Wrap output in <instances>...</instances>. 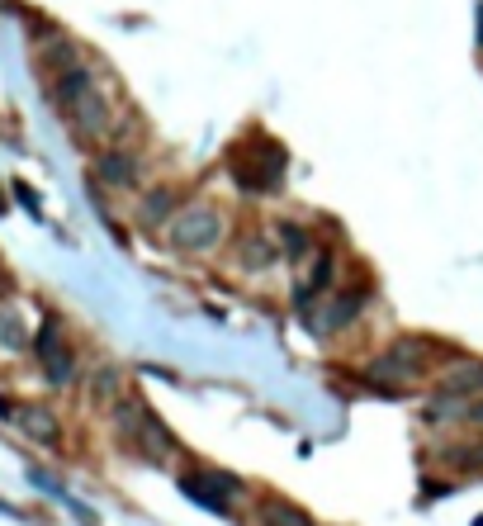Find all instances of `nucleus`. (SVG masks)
<instances>
[{
	"mask_svg": "<svg viewBox=\"0 0 483 526\" xmlns=\"http://www.w3.org/2000/svg\"><path fill=\"white\" fill-rule=\"evenodd\" d=\"M218 237H223V218L209 204H190V209H180L171 218V242L180 252H209Z\"/></svg>",
	"mask_w": 483,
	"mask_h": 526,
	"instance_id": "1",
	"label": "nucleus"
},
{
	"mask_svg": "<svg viewBox=\"0 0 483 526\" xmlns=\"http://www.w3.org/2000/svg\"><path fill=\"white\" fill-rule=\"evenodd\" d=\"M180 493L185 498H195L199 508H209V512H233V503L223 498V493H242V479H233V474H180Z\"/></svg>",
	"mask_w": 483,
	"mask_h": 526,
	"instance_id": "2",
	"label": "nucleus"
},
{
	"mask_svg": "<svg viewBox=\"0 0 483 526\" xmlns=\"http://www.w3.org/2000/svg\"><path fill=\"white\" fill-rule=\"evenodd\" d=\"M422 370H427V342H394L370 365V380H412Z\"/></svg>",
	"mask_w": 483,
	"mask_h": 526,
	"instance_id": "3",
	"label": "nucleus"
},
{
	"mask_svg": "<svg viewBox=\"0 0 483 526\" xmlns=\"http://www.w3.org/2000/svg\"><path fill=\"white\" fill-rule=\"evenodd\" d=\"M34 351H38V361H43V370H48V380L57 384V389H67L72 384V351L62 346V327L48 318V323L38 327V342H34Z\"/></svg>",
	"mask_w": 483,
	"mask_h": 526,
	"instance_id": "4",
	"label": "nucleus"
},
{
	"mask_svg": "<svg viewBox=\"0 0 483 526\" xmlns=\"http://www.w3.org/2000/svg\"><path fill=\"white\" fill-rule=\"evenodd\" d=\"M67 114H72V128L81 133V138H100V133L109 128V105H105V95L100 91H86Z\"/></svg>",
	"mask_w": 483,
	"mask_h": 526,
	"instance_id": "5",
	"label": "nucleus"
},
{
	"mask_svg": "<svg viewBox=\"0 0 483 526\" xmlns=\"http://www.w3.org/2000/svg\"><path fill=\"white\" fill-rule=\"evenodd\" d=\"M483 389V361H455L441 375V394L460 399V394H479Z\"/></svg>",
	"mask_w": 483,
	"mask_h": 526,
	"instance_id": "6",
	"label": "nucleus"
},
{
	"mask_svg": "<svg viewBox=\"0 0 483 526\" xmlns=\"http://www.w3.org/2000/svg\"><path fill=\"white\" fill-rule=\"evenodd\" d=\"M95 176L109 181V185H119V190H128V185H138V162H133L128 152H100Z\"/></svg>",
	"mask_w": 483,
	"mask_h": 526,
	"instance_id": "7",
	"label": "nucleus"
},
{
	"mask_svg": "<svg viewBox=\"0 0 483 526\" xmlns=\"http://www.w3.org/2000/svg\"><path fill=\"white\" fill-rule=\"evenodd\" d=\"M256 522L261 526H318L304 508H294V503H285V498H266V503L256 508Z\"/></svg>",
	"mask_w": 483,
	"mask_h": 526,
	"instance_id": "8",
	"label": "nucleus"
},
{
	"mask_svg": "<svg viewBox=\"0 0 483 526\" xmlns=\"http://www.w3.org/2000/svg\"><path fill=\"white\" fill-rule=\"evenodd\" d=\"M86 91H95V81H90L86 67H67V72H57V81H53V100H57L62 109H72Z\"/></svg>",
	"mask_w": 483,
	"mask_h": 526,
	"instance_id": "9",
	"label": "nucleus"
},
{
	"mask_svg": "<svg viewBox=\"0 0 483 526\" xmlns=\"http://www.w3.org/2000/svg\"><path fill=\"white\" fill-rule=\"evenodd\" d=\"M176 214V190H152L143 204H138V218H143V228H161L166 218Z\"/></svg>",
	"mask_w": 483,
	"mask_h": 526,
	"instance_id": "10",
	"label": "nucleus"
},
{
	"mask_svg": "<svg viewBox=\"0 0 483 526\" xmlns=\"http://www.w3.org/2000/svg\"><path fill=\"white\" fill-rule=\"evenodd\" d=\"M15 418H19V427H24L29 436H38L43 446H53L57 441V418L48 413V408H19Z\"/></svg>",
	"mask_w": 483,
	"mask_h": 526,
	"instance_id": "11",
	"label": "nucleus"
},
{
	"mask_svg": "<svg viewBox=\"0 0 483 526\" xmlns=\"http://www.w3.org/2000/svg\"><path fill=\"white\" fill-rule=\"evenodd\" d=\"M360 304H365V290H356V294H341V299H332V313L318 323V332H332V327H346L351 318L360 313Z\"/></svg>",
	"mask_w": 483,
	"mask_h": 526,
	"instance_id": "12",
	"label": "nucleus"
},
{
	"mask_svg": "<svg viewBox=\"0 0 483 526\" xmlns=\"http://www.w3.org/2000/svg\"><path fill=\"white\" fill-rule=\"evenodd\" d=\"M270 261H275V247H270L261 233H251V237H242V266L247 271H266Z\"/></svg>",
	"mask_w": 483,
	"mask_h": 526,
	"instance_id": "13",
	"label": "nucleus"
},
{
	"mask_svg": "<svg viewBox=\"0 0 483 526\" xmlns=\"http://www.w3.org/2000/svg\"><path fill=\"white\" fill-rule=\"evenodd\" d=\"M280 237H285V252L289 256H308V228H299V223H280Z\"/></svg>",
	"mask_w": 483,
	"mask_h": 526,
	"instance_id": "14",
	"label": "nucleus"
},
{
	"mask_svg": "<svg viewBox=\"0 0 483 526\" xmlns=\"http://www.w3.org/2000/svg\"><path fill=\"white\" fill-rule=\"evenodd\" d=\"M119 394V370H100L95 375V399H114Z\"/></svg>",
	"mask_w": 483,
	"mask_h": 526,
	"instance_id": "15",
	"label": "nucleus"
},
{
	"mask_svg": "<svg viewBox=\"0 0 483 526\" xmlns=\"http://www.w3.org/2000/svg\"><path fill=\"white\" fill-rule=\"evenodd\" d=\"M469 418H474V422H483V403H479V408H469Z\"/></svg>",
	"mask_w": 483,
	"mask_h": 526,
	"instance_id": "16",
	"label": "nucleus"
},
{
	"mask_svg": "<svg viewBox=\"0 0 483 526\" xmlns=\"http://www.w3.org/2000/svg\"><path fill=\"white\" fill-rule=\"evenodd\" d=\"M479 43H483V5H479Z\"/></svg>",
	"mask_w": 483,
	"mask_h": 526,
	"instance_id": "17",
	"label": "nucleus"
}]
</instances>
